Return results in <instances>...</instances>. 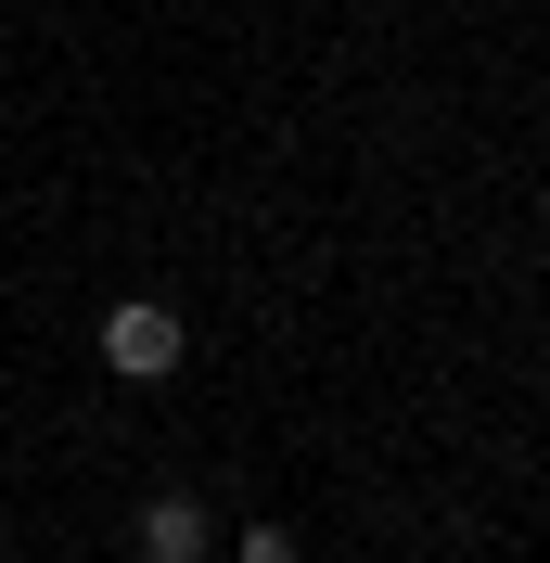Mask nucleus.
<instances>
[{
	"mask_svg": "<svg viewBox=\"0 0 550 563\" xmlns=\"http://www.w3.org/2000/svg\"><path fill=\"white\" fill-rule=\"evenodd\" d=\"M103 372L116 385H167L179 372V308L167 295H116L103 308Z\"/></svg>",
	"mask_w": 550,
	"mask_h": 563,
	"instance_id": "1",
	"label": "nucleus"
},
{
	"mask_svg": "<svg viewBox=\"0 0 550 563\" xmlns=\"http://www.w3.org/2000/svg\"><path fill=\"white\" fill-rule=\"evenodd\" d=\"M141 563H206V499H193V487L141 499Z\"/></svg>",
	"mask_w": 550,
	"mask_h": 563,
	"instance_id": "2",
	"label": "nucleus"
},
{
	"mask_svg": "<svg viewBox=\"0 0 550 563\" xmlns=\"http://www.w3.org/2000/svg\"><path fill=\"white\" fill-rule=\"evenodd\" d=\"M231 563H295V526H243V538H231Z\"/></svg>",
	"mask_w": 550,
	"mask_h": 563,
	"instance_id": "3",
	"label": "nucleus"
}]
</instances>
